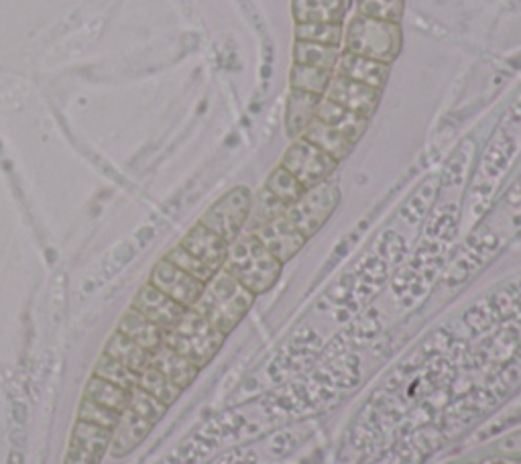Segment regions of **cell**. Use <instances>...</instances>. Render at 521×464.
I'll use <instances>...</instances> for the list:
<instances>
[{
	"label": "cell",
	"mask_w": 521,
	"mask_h": 464,
	"mask_svg": "<svg viewBox=\"0 0 521 464\" xmlns=\"http://www.w3.org/2000/svg\"><path fill=\"white\" fill-rule=\"evenodd\" d=\"M255 300L257 296L251 294L245 285L220 269L204 285V292L192 310H196L214 328L228 336L237 330L243 318H247L255 306Z\"/></svg>",
	"instance_id": "6da1fadb"
},
{
	"label": "cell",
	"mask_w": 521,
	"mask_h": 464,
	"mask_svg": "<svg viewBox=\"0 0 521 464\" xmlns=\"http://www.w3.org/2000/svg\"><path fill=\"white\" fill-rule=\"evenodd\" d=\"M222 271L233 275L251 294L263 296L279 281L283 263H279L269 253V249L259 241L257 235L243 232L235 243L228 245V255Z\"/></svg>",
	"instance_id": "7a4b0ae2"
},
{
	"label": "cell",
	"mask_w": 521,
	"mask_h": 464,
	"mask_svg": "<svg viewBox=\"0 0 521 464\" xmlns=\"http://www.w3.org/2000/svg\"><path fill=\"white\" fill-rule=\"evenodd\" d=\"M344 51L391 66L401 51L399 23H387L363 15H355L344 29Z\"/></svg>",
	"instance_id": "3957f363"
},
{
	"label": "cell",
	"mask_w": 521,
	"mask_h": 464,
	"mask_svg": "<svg viewBox=\"0 0 521 464\" xmlns=\"http://www.w3.org/2000/svg\"><path fill=\"white\" fill-rule=\"evenodd\" d=\"M224 340L226 336L218 328L190 308L176 326L165 332L163 344L184 355L196 367L204 369L218 355Z\"/></svg>",
	"instance_id": "277c9868"
},
{
	"label": "cell",
	"mask_w": 521,
	"mask_h": 464,
	"mask_svg": "<svg viewBox=\"0 0 521 464\" xmlns=\"http://www.w3.org/2000/svg\"><path fill=\"white\" fill-rule=\"evenodd\" d=\"M253 206V192L247 186H237L220 196L200 218V224L216 232L228 245L235 243L247 228Z\"/></svg>",
	"instance_id": "5b68a950"
},
{
	"label": "cell",
	"mask_w": 521,
	"mask_h": 464,
	"mask_svg": "<svg viewBox=\"0 0 521 464\" xmlns=\"http://www.w3.org/2000/svg\"><path fill=\"white\" fill-rule=\"evenodd\" d=\"M279 165L292 173L306 190H310L324 182H330L338 167V161L300 137L294 139L292 145L285 149Z\"/></svg>",
	"instance_id": "8992f818"
},
{
	"label": "cell",
	"mask_w": 521,
	"mask_h": 464,
	"mask_svg": "<svg viewBox=\"0 0 521 464\" xmlns=\"http://www.w3.org/2000/svg\"><path fill=\"white\" fill-rule=\"evenodd\" d=\"M340 204V190L338 186L324 182L316 188H310L302 194V198L289 206L285 216L292 220L302 235L310 241L324 228V224L332 218Z\"/></svg>",
	"instance_id": "52a82bcc"
},
{
	"label": "cell",
	"mask_w": 521,
	"mask_h": 464,
	"mask_svg": "<svg viewBox=\"0 0 521 464\" xmlns=\"http://www.w3.org/2000/svg\"><path fill=\"white\" fill-rule=\"evenodd\" d=\"M149 283L155 285L165 296H169L173 302L182 304L184 308H194L206 285L196 277L188 275L186 271H182L180 267L169 263L165 257L155 263Z\"/></svg>",
	"instance_id": "ba28073f"
},
{
	"label": "cell",
	"mask_w": 521,
	"mask_h": 464,
	"mask_svg": "<svg viewBox=\"0 0 521 464\" xmlns=\"http://www.w3.org/2000/svg\"><path fill=\"white\" fill-rule=\"evenodd\" d=\"M253 235H257L259 241L269 249V253L283 265L296 259L298 253L308 243V239L298 230V226L285 214L267 222L265 226L255 230Z\"/></svg>",
	"instance_id": "9c48e42d"
},
{
	"label": "cell",
	"mask_w": 521,
	"mask_h": 464,
	"mask_svg": "<svg viewBox=\"0 0 521 464\" xmlns=\"http://www.w3.org/2000/svg\"><path fill=\"white\" fill-rule=\"evenodd\" d=\"M112 430L76 420L64 464H100L110 450Z\"/></svg>",
	"instance_id": "30bf717a"
},
{
	"label": "cell",
	"mask_w": 521,
	"mask_h": 464,
	"mask_svg": "<svg viewBox=\"0 0 521 464\" xmlns=\"http://www.w3.org/2000/svg\"><path fill=\"white\" fill-rule=\"evenodd\" d=\"M381 94H383V90H377V88L365 86L361 82L334 74V80L330 82L324 98L332 100L334 104H338L346 110L357 112L371 121V116L377 112V108L381 104Z\"/></svg>",
	"instance_id": "8fae6325"
},
{
	"label": "cell",
	"mask_w": 521,
	"mask_h": 464,
	"mask_svg": "<svg viewBox=\"0 0 521 464\" xmlns=\"http://www.w3.org/2000/svg\"><path fill=\"white\" fill-rule=\"evenodd\" d=\"M131 308H135L139 314H143L147 320H151L165 332H169L173 326H176L180 318L186 314V310H190L178 302H173L169 296L159 292V289L151 283H145L139 289L131 302Z\"/></svg>",
	"instance_id": "7c38bea8"
},
{
	"label": "cell",
	"mask_w": 521,
	"mask_h": 464,
	"mask_svg": "<svg viewBox=\"0 0 521 464\" xmlns=\"http://www.w3.org/2000/svg\"><path fill=\"white\" fill-rule=\"evenodd\" d=\"M188 253L200 259L208 269L218 273L224 267L228 255V243L204 224H194L180 243Z\"/></svg>",
	"instance_id": "4fadbf2b"
},
{
	"label": "cell",
	"mask_w": 521,
	"mask_h": 464,
	"mask_svg": "<svg viewBox=\"0 0 521 464\" xmlns=\"http://www.w3.org/2000/svg\"><path fill=\"white\" fill-rule=\"evenodd\" d=\"M389 72H391V66L375 62V60H367V57H361V55H355L349 51H342L338 66L334 70L336 76L361 82V84L377 88V90L385 88Z\"/></svg>",
	"instance_id": "5bb4252c"
},
{
	"label": "cell",
	"mask_w": 521,
	"mask_h": 464,
	"mask_svg": "<svg viewBox=\"0 0 521 464\" xmlns=\"http://www.w3.org/2000/svg\"><path fill=\"white\" fill-rule=\"evenodd\" d=\"M155 426L147 420H143L141 416H137L131 410H125L112 430V438H110V454L114 458H125L127 454H131L135 448H139L143 444V440L151 434Z\"/></svg>",
	"instance_id": "9a60e30c"
},
{
	"label": "cell",
	"mask_w": 521,
	"mask_h": 464,
	"mask_svg": "<svg viewBox=\"0 0 521 464\" xmlns=\"http://www.w3.org/2000/svg\"><path fill=\"white\" fill-rule=\"evenodd\" d=\"M324 96L308 94L302 90H289L285 102V133L289 139H300L304 131L316 121L318 106Z\"/></svg>",
	"instance_id": "2e32d148"
},
{
	"label": "cell",
	"mask_w": 521,
	"mask_h": 464,
	"mask_svg": "<svg viewBox=\"0 0 521 464\" xmlns=\"http://www.w3.org/2000/svg\"><path fill=\"white\" fill-rule=\"evenodd\" d=\"M316 119H320L322 123L336 129L338 133H342L346 139H349L355 145L365 137V133L369 129V119H365V116H361L357 112H351V110H346V108L334 104L328 98L320 100Z\"/></svg>",
	"instance_id": "e0dca14e"
},
{
	"label": "cell",
	"mask_w": 521,
	"mask_h": 464,
	"mask_svg": "<svg viewBox=\"0 0 521 464\" xmlns=\"http://www.w3.org/2000/svg\"><path fill=\"white\" fill-rule=\"evenodd\" d=\"M151 367L161 371L171 383H176L180 389H188L202 371L192 361H188L184 355L176 353L173 348H169L165 344H161L153 353Z\"/></svg>",
	"instance_id": "ac0fdd59"
},
{
	"label": "cell",
	"mask_w": 521,
	"mask_h": 464,
	"mask_svg": "<svg viewBox=\"0 0 521 464\" xmlns=\"http://www.w3.org/2000/svg\"><path fill=\"white\" fill-rule=\"evenodd\" d=\"M104 353L112 359H117L119 363H123L137 375L147 371L153 361V353H149L147 348L139 346L135 340L127 338L125 334H121L117 330H114V334H110V338L106 340Z\"/></svg>",
	"instance_id": "d6986e66"
},
{
	"label": "cell",
	"mask_w": 521,
	"mask_h": 464,
	"mask_svg": "<svg viewBox=\"0 0 521 464\" xmlns=\"http://www.w3.org/2000/svg\"><path fill=\"white\" fill-rule=\"evenodd\" d=\"M117 332L135 340L139 346L147 348L149 353H155L157 348L163 344V338H165V330H161L157 324L147 320L135 308H129L121 316V320L117 324Z\"/></svg>",
	"instance_id": "ffe728a7"
},
{
	"label": "cell",
	"mask_w": 521,
	"mask_h": 464,
	"mask_svg": "<svg viewBox=\"0 0 521 464\" xmlns=\"http://www.w3.org/2000/svg\"><path fill=\"white\" fill-rule=\"evenodd\" d=\"M296 25L300 23H342L346 0H292Z\"/></svg>",
	"instance_id": "44dd1931"
},
{
	"label": "cell",
	"mask_w": 521,
	"mask_h": 464,
	"mask_svg": "<svg viewBox=\"0 0 521 464\" xmlns=\"http://www.w3.org/2000/svg\"><path fill=\"white\" fill-rule=\"evenodd\" d=\"M302 139L310 141L312 145H316L318 149H322L324 153H328L332 159H336L338 163L349 157L355 149V143H351L342 133H338L336 129H332L330 125L322 123L320 119L312 121V125L304 131Z\"/></svg>",
	"instance_id": "7402d4cb"
},
{
	"label": "cell",
	"mask_w": 521,
	"mask_h": 464,
	"mask_svg": "<svg viewBox=\"0 0 521 464\" xmlns=\"http://www.w3.org/2000/svg\"><path fill=\"white\" fill-rule=\"evenodd\" d=\"M342 55L340 47L310 43V41H296L294 45V64L300 66H312L322 70H336L338 60Z\"/></svg>",
	"instance_id": "603a6c76"
},
{
	"label": "cell",
	"mask_w": 521,
	"mask_h": 464,
	"mask_svg": "<svg viewBox=\"0 0 521 464\" xmlns=\"http://www.w3.org/2000/svg\"><path fill=\"white\" fill-rule=\"evenodd\" d=\"M100 405H106L110 410H117V412H125L127 405H129V389H123L119 385H114L110 381H104L100 377H90L86 387H84V395Z\"/></svg>",
	"instance_id": "cb8c5ba5"
},
{
	"label": "cell",
	"mask_w": 521,
	"mask_h": 464,
	"mask_svg": "<svg viewBox=\"0 0 521 464\" xmlns=\"http://www.w3.org/2000/svg\"><path fill=\"white\" fill-rule=\"evenodd\" d=\"M332 80H334L332 70H322L312 66L294 64L292 72H289V86H292V90H302L316 96H324Z\"/></svg>",
	"instance_id": "d4e9b609"
},
{
	"label": "cell",
	"mask_w": 521,
	"mask_h": 464,
	"mask_svg": "<svg viewBox=\"0 0 521 464\" xmlns=\"http://www.w3.org/2000/svg\"><path fill=\"white\" fill-rule=\"evenodd\" d=\"M263 188L269 190L287 208L294 206L302 198V194L306 192V188L292 176V173H289L287 169H283L281 165H277L269 173V178H267Z\"/></svg>",
	"instance_id": "484cf974"
},
{
	"label": "cell",
	"mask_w": 521,
	"mask_h": 464,
	"mask_svg": "<svg viewBox=\"0 0 521 464\" xmlns=\"http://www.w3.org/2000/svg\"><path fill=\"white\" fill-rule=\"evenodd\" d=\"M137 387H141L143 391H147L149 395H153L155 399H159L161 403H165L167 408L169 405L176 403L180 399V395L184 393V389H180L176 383H171L161 371H157L155 367H149L147 371L139 373L137 379Z\"/></svg>",
	"instance_id": "4316f807"
},
{
	"label": "cell",
	"mask_w": 521,
	"mask_h": 464,
	"mask_svg": "<svg viewBox=\"0 0 521 464\" xmlns=\"http://www.w3.org/2000/svg\"><path fill=\"white\" fill-rule=\"evenodd\" d=\"M287 212V206L281 204L269 190H261L253 196V206H251V214H249V222L245 232H255L261 226H265L267 222L283 216Z\"/></svg>",
	"instance_id": "83f0119b"
},
{
	"label": "cell",
	"mask_w": 521,
	"mask_h": 464,
	"mask_svg": "<svg viewBox=\"0 0 521 464\" xmlns=\"http://www.w3.org/2000/svg\"><path fill=\"white\" fill-rule=\"evenodd\" d=\"M344 39L342 23H300L296 25V41H310L340 47Z\"/></svg>",
	"instance_id": "f1b7e54d"
},
{
	"label": "cell",
	"mask_w": 521,
	"mask_h": 464,
	"mask_svg": "<svg viewBox=\"0 0 521 464\" xmlns=\"http://www.w3.org/2000/svg\"><path fill=\"white\" fill-rule=\"evenodd\" d=\"M94 377H100L104 381H110L114 385H119L123 389H133L137 385V379L139 375L133 373L129 367H125L123 363H119L117 359L108 357L106 353H102L94 365V371H92Z\"/></svg>",
	"instance_id": "f546056e"
},
{
	"label": "cell",
	"mask_w": 521,
	"mask_h": 464,
	"mask_svg": "<svg viewBox=\"0 0 521 464\" xmlns=\"http://www.w3.org/2000/svg\"><path fill=\"white\" fill-rule=\"evenodd\" d=\"M127 410H131V412H135L137 416H141L143 420H147V422H151L153 426L155 424H159V420L167 414V405L165 403H161L159 399H155L153 395H149L147 391H143L141 387H133L131 391H129V405H127Z\"/></svg>",
	"instance_id": "4dcf8cb0"
},
{
	"label": "cell",
	"mask_w": 521,
	"mask_h": 464,
	"mask_svg": "<svg viewBox=\"0 0 521 464\" xmlns=\"http://www.w3.org/2000/svg\"><path fill=\"white\" fill-rule=\"evenodd\" d=\"M123 412H117V410H110L106 408V405H100L88 397H82L80 405H78V420L80 422H86V424H92V426H100V428H106V430H114V426H117L119 418H121Z\"/></svg>",
	"instance_id": "1f68e13d"
},
{
	"label": "cell",
	"mask_w": 521,
	"mask_h": 464,
	"mask_svg": "<svg viewBox=\"0 0 521 464\" xmlns=\"http://www.w3.org/2000/svg\"><path fill=\"white\" fill-rule=\"evenodd\" d=\"M357 13L387 23H399L403 15V0H359Z\"/></svg>",
	"instance_id": "d6a6232c"
},
{
	"label": "cell",
	"mask_w": 521,
	"mask_h": 464,
	"mask_svg": "<svg viewBox=\"0 0 521 464\" xmlns=\"http://www.w3.org/2000/svg\"><path fill=\"white\" fill-rule=\"evenodd\" d=\"M165 259H167L169 263L176 265V267H180L182 271H186L188 275L196 277V279L202 281V283H208V281L216 275V273H214L212 269H208L200 259H196L192 253H188L182 245L173 247V249L165 255Z\"/></svg>",
	"instance_id": "836d02e7"
},
{
	"label": "cell",
	"mask_w": 521,
	"mask_h": 464,
	"mask_svg": "<svg viewBox=\"0 0 521 464\" xmlns=\"http://www.w3.org/2000/svg\"><path fill=\"white\" fill-rule=\"evenodd\" d=\"M460 464H521V456L501 454L499 458H485V460H477V462H460Z\"/></svg>",
	"instance_id": "e575fe53"
}]
</instances>
